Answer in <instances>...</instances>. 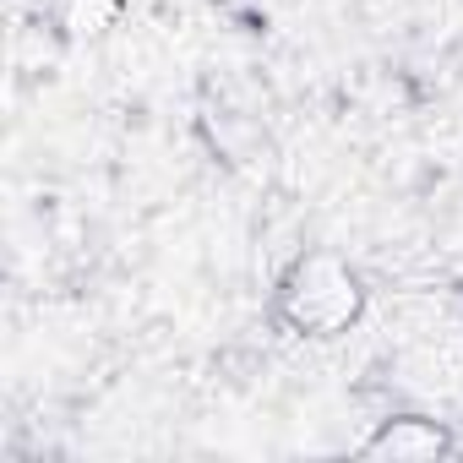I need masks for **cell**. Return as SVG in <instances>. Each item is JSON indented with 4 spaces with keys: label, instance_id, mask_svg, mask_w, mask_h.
<instances>
[{
    "label": "cell",
    "instance_id": "cell-1",
    "mask_svg": "<svg viewBox=\"0 0 463 463\" xmlns=\"http://www.w3.org/2000/svg\"><path fill=\"white\" fill-rule=\"evenodd\" d=\"M360 311H365V289L354 268L333 251H306L279 284V317L306 338H333L354 327Z\"/></svg>",
    "mask_w": 463,
    "mask_h": 463
},
{
    "label": "cell",
    "instance_id": "cell-2",
    "mask_svg": "<svg viewBox=\"0 0 463 463\" xmlns=\"http://www.w3.org/2000/svg\"><path fill=\"white\" fill-rule=\"evenodd\" d=\"M360 452H376V458H436V452H452V436H447V425H436L425 414H398V420H382L376 436Z\"/></svg>",
    "mask_w": 463,
    "mask_h": 463
}]
</instances>
